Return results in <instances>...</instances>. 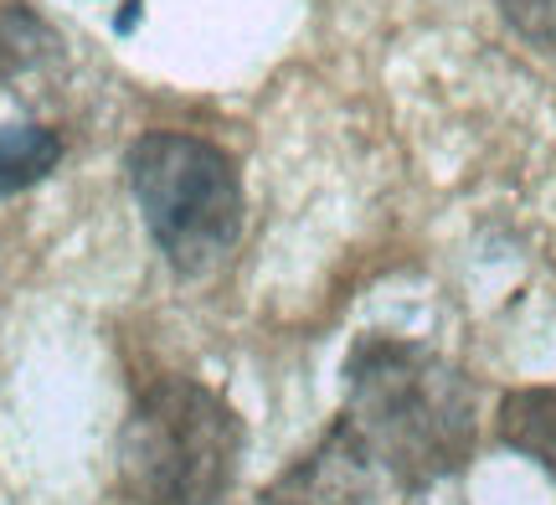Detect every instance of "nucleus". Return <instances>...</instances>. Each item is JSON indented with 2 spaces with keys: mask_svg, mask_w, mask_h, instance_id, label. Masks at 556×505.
<instances>
[{
  "mask_svg": "<svg viewBox=\"0 0 556 505\" xmlns=\"http://www.w3.org/2000/svg\"><path fill=\"white\" fill-rule=\"evenodd\" d=\"M345 424L361 433L402 495L469 469L479 449L475 382L433 345L361 336L345 356Z\"/></svg>",
  "mask_w": 556,
  "mask_h": 505,
  "instance_id": "obj_1",
  "label": "nucleus"
},
{
  "mask_svg": "<svg viewBox=\"0 0 556 505\" xmlns=\"http://www.w3.org/2000/svg\"><path fill=\"white\" fill-rule=\"evenodd\" d=\"M242 418L212 387L160 377L119 428V490L135 505H217L238 485Z\"/></svg>",
  "mask_w": 556,
  "mask_h": 505,
  "instance_id": "obj_2",
  "label": "nucleus"
},
{
  "mask_svg": "<svg viewBox=\"0 0 556 505\" xmlns=\"http://www.w3.org/2000/svg\"><path fill=\"white\" fill-rule=\"evenodd\" d=\"M129 186L165 263L197 279L242 238V176L232 155L197 135H139L129 144Z\"/></svg>",
  "mask_w": 556,
  "mask_h": 505,
  "instance_id": "obj_3",
  "label": "nucleus"
},
{
  "mask_svg": "<svg viewBox=\"0 0 556 505\" xmlns=\"http://www.w3.org/2000/svg\"><path fill=\"white\" fill-rule=\"evenodd\" d=\"M402 495L392 475L371 459L361 433L345 418L319 433L315 449H304L294 465L263 490L258 505H392Z\"/></svg>",
  "mask_w": 556,
  "mask_h": 505,
  "instance_id": "obj_4",
  "label": "nucleus"
},
{
  "mask_svg": "<svg viewBox=\"0 0 556 505\" xmlns=\"http://www.w3.org/2000/svg\"><path fill=\"white\" fill-rule=\"evenodd\" d=\"M495 439L556 480V382L505 392L495 413Z\"/></svg>",
  "mask_w": 556,
  "mask_h": 505,
  "instance_id": "obj_5",
  "label": "nucleus"
},
{
  "mask_svg": "<svg viewBox=\"0 0 556 505\" xmlns=\"http://www.w3.org/2000/svg\"><path fill=\"white\" fill-rule=\"evenodd\" d=\"M62 161L58 129L47 124H0V197L37 186Z\"/></svg>",
  "mask_w": 556,
  "mask_h": 505,
  "instance_id": "obj_6",
  "label": "nucleus"
},
{
  "mask_svg": "<svg viewBox=\"0 0 556 505\" xmlns=\"http://www.w3.org/2000/svg\"><path fill=\"white\" fill-rule=\"evenodd\" d=\"M58 31L26 5H5L0 11V78H26L47 62H58Z\"/></svg>",
  "mask_w": 556,
  "mask_h": 505,
  "instance_id": "obj_7",
  "label": "nucleus"
},
{
  "mask_svg": "<svg viewBox=\"0 0 556 505\" xmlns=\"http://www.w3.org/2000/svg\"><path fill=\"white\" fill-rule=\"evenodd\" d=\"M505 26L541 52H556V0H495Z\"/></svg>",
  "mask_w": 556,
  "mask_h": 505,
  "instance_id": "obj_8",
  "label": "nucleus"
}]
</instances>
